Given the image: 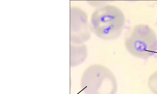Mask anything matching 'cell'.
Masks as SVG:
<instances>
[{
	"label": "cell",
	"instance_id": "cell-5",
	"mask_svg": "<svg viewBox=\"0 0 157 94\" xmlns=\"http://www.w3.org/2000/svg\"><path fill=\"white\" fill-rule=\"evenodd\" d=\"M148 87L154 94H157V71L149 77L148 81Z\"/></svg>",
	"mask_w": 157,
	"mask_h": 94
},
{
	"label": "cell",
	"instance_id": "cell-2",
	"mask_svg": "<svg viewBox=\"0 0 157 94\" xmlns=\"http://www.w3.org/2000/svg\"><path fill=\"white\" fill-rule=\"evenodd\" d=\"M81 86L85 94H116L118 89L115 74L107 67L97 63L85 69Z\"/></svg>",
	"mask_w": 157,
	"mask_h": 94
},
{
	"label": "cell",
	"instance_id": "cell-4",
	"mask_svg": "<svg viewBox=\"0 0 157 94\" xmlns=\"http://www.w3.org/2000/svg\"><path fill=\"white\" fill-rule=\"evenodd\" d=\"M74 41L79 44H83L90 38V24L86 13L82 9L75 8L72 10Z\"/></svg>",
	"mask_w": 157,
	"mask_h": 94
},
{
	"label": "cell",
	"instance_id": "cell-3",
	"mask_svg": "<svg viewBox=\"0 0 157 94\" xmlns=\"http://www.w3.org/2000/svg\"><path fill=\"white\" fill-rule=\"evenodd\" d=\"M126 50L131 55L141 59H147L157 51V36L147 24H140L133 28L124 41Z\"/></svg>",
	"mask_w": 157,
	"mask_h": 94
},
{
	"label": "cell",
	"instance_id": "cell-1",
	"mask_svg": "<svg viewBox=\"0 0 157 94\" xmlns=\"http://www.w3.org/2000/svg\"><path fill=\"white\" fill-rule=\"evenodd\" d=\"M125 24V17L123 12L113 5L106 4L98 7L93 12L90 17L91 31L103 40L118 39Z\"/></svg>",
	"mask_w": 157,
	"mask_h": 94
}]
</instances>
